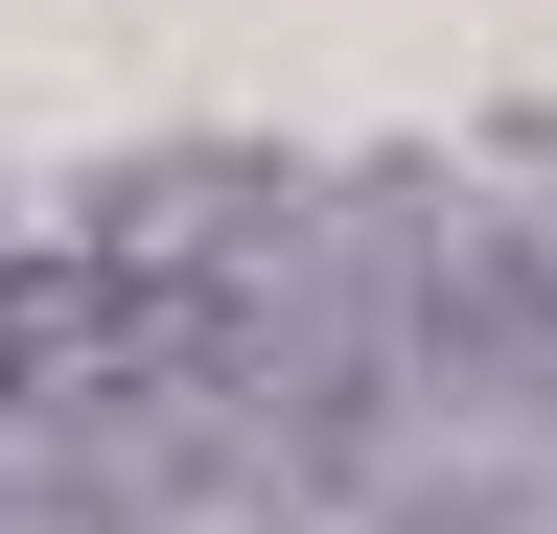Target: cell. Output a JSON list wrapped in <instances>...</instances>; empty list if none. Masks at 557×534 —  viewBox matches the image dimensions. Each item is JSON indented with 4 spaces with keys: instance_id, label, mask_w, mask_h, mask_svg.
<instances>
[{
    "instance_id": "obj_1",
    "label": "cell",
    "mask_w": 557,
    "mask_h": 534,
    "mask_svg": "<svg viewBox=\"0 0 557 534\" xmlns=\"http://www.w3.org/2000/svg\"><path fill=\"white\" fill-rule=\"evenodd\" d=\"M47 349H94V280H0V372H47Z\"/></svg>"
}]
</instances>
